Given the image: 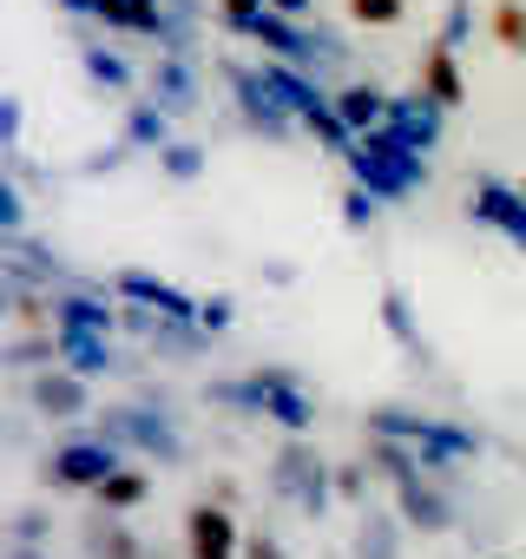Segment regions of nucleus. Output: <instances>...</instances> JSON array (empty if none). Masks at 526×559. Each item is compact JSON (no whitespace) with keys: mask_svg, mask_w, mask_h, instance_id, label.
Segmentation results:
<instances>
[{"mask_svg":"<svg viewBox=\"0 0 526 559\" xmlns=\"http://www.w3.org/2000/svg\"><path fill=\"white\" fill-rule=\"evenodd\" d=\"M198 402L211 415H230V421H263L277 435H310L316 428V389L290 369V362H256L243 376H211L198 389Z\"/></svg>","mask_w":526,"mask_h":559,"instance_id":"1","label":"nucleus"},{"mask_svg":"<svg viewBox=\"0 0 526 559\" xmlns=\"http://www.w3.org/2000/svg\"><path fill=\"white\" fill-rule=\"evenodd\" d=\"M362 435H388V441H408L421 454V467H447L461 474L467 461L487 454V435L454 421V415H434V408H415V402H375L362 415Z\"/></svg>","mask_w":526,"mask_h":559,"instance_id":"2","label":"nucleus"},{"mask_svg":"<svg viewBox=\"0 0 526 559\" xmlns=\"http://www.w3.org/2000/svg\"><path fill=\"white\" fill-rule=\"evenodd\" d=\"M93 428L132 454V461H158V467H191V435H184V415L178 408H158L145 395H119L106 408H93Z\"/></svg>","mask_w":526,"mask_h":559,"instance_id":"3","label":"nucleus"},{"mask_svg":"<svg viewBox=\"0 0 526 559\" xmlns=\"http://www.w3.org/2000/svg\"><path fill=\"white\" fill-rule=\"evenodd\" d=\"M263 493L277 507H290V513H303V520H323L336 507V461H323L316 441L284 435L271 448V461H263Z\"/></svg>","mask_w":526,"mask_h":559,"instance_id":"4","label":"nucleus"},{"mask_svg":"<svg viewBox=\"0 0 526 559\" xmlns=\"http://www.w3.org/2000/svg\"><path fill=\"white\" fill-rule=\"evenodd\" d=\"M349 185L375 191L382 204H408L415 191H428V152H415L388 126H375L349 145Z\"/></svg>","mask_w":526,"mask_h":559,"instance_id":"5","label":"nucleus"},{"mask_svg":"<svg viewBox=\"0 0 526 559\" xmlns=\"http://www.w3.org/2000/svg\"><path fill=\"white\" fill-rule=\"evenodd\" d=\"M211 73H217V86H224V99H230V112H237V126L250 132V139H271V145H290L303 126H297V112L263 86V67L256 60H237V53H224V60H211Z\"/></svg>","mask_w":526,"mask_h":559,"instance_id":"6","label":"nucleus"},{"mask_svg":"<svg viewBox=\"0 0 526 559\" xmlns=\"http://www.w3.org/2000/svg\"><path fill=\"white\" fill-rule=\"evenodd\" d=\"M34 467H40V487H53V493H86V500H93V493L106 487V474L125 467V454H119L99 428H93V435L60 428V441H53Z\"/></svg>","mask_w":526,"mask_h":559,"instance_id":"7","label":"nucleus"},{"mask_svg":"<svg viewBox=\"0 0 526 559\" xmlns=\"http://www.w3.org/2000/svg\"><path fill=\"white\" fill-rule=\"evenodd\" d=\"M388 500L408 520V533H421V539H447L467 526V493L447 467H415L402 487H388Z\"/></svg>","mask_w":526,"mask_h":559,"instance_id":"8","label":"nucleus"},{"mask_svg":"<svg viewBox=\"0 0 526 559\" xmlns=\"http://www.w3.org/2000/svg\"><path fill=\"white\" fill-rule=\"evenodd\" d=\"M21 402H27V415H34L40 428H80V421L93 415V382L53 362V369H40V376L21 382Z\"/></svg>","mask_w":526,"mask_h":559,"instance_id":"9","label":"nucleus"},{"mask_svg":"<svg viewBox=\"0 0 526 559\" xmlns=\"http://www.w3.org/2000/svg\"><path fill=\"white\" fill-rule=\"evenodd\" d=\"M467 217H474L480 230H500L513 250H526V191H519L513 178L474 171V185H467Z\"/></svg>","mask_w":526,"mask_h":559,"instance_id":"10","label":"nucleus"},{"mask_svg":"<svg viewBox=\"0 0 526 559\" xmlns=\"http://www.w3.org/2000/svg\"><path fill=\"white\" fill-rule=\"evenodd\" d=\"M178 546L184 559H237L243 552V526H237V507H217V500H191L184 520H178Z\"/></svg>","mask_w":526,"mask_h":559,"instance_id":"11","label":"nucleus"},{"mask_svg":"<svg viewBox=\"0 0 526 559\" xmlns=\"http://www.w3.org/2000/svg\"><path fill=\"white\" fill-rule=\"evenodd\" d=\"M145 99H158L171 119H191L204 106V67L191 53H152L145 60V80H139Z\"/></svg>","mask_w":526,"mask_h":559,"instance_id":"12","label":"nucleus"},{"mask_svg":"<svg viewBox=\"0 0 526 559\" xmlns=\"http://www.w3.org/2000/svg\"><path fill=\"white\" fill-rule=\"evenodd\" d=\"M112 297H119V304H139V310H158V317H178V323H198V304L171 284V276L139 270V263L112 270Z\"/></svg>","mask_w":526,"mask_h":559,"instance_id":"13","label":"nucleus"},{"mask_svg":"<svg viewBox=\"0 0 526 559\" xmlns=\"http://www.w3.org/2000/svg\"><path fill=\"white\" fill-rule=\"evenodd\" d=\"M349 559H408V520L395 513V500H369V507H356Z\"/></svg>","mask_w":526,"mask_h":559,"instance_id":"14","label":"nucleus"},{"mask_svg":"<svg viewBox=\"0 0 526 559\" xmlns=\"http://www.w3.org/2000/svg\"><path fill=\"white\" fill-rule=\"evenodd\" d=\"M388 132H395L402 145H415V152H428V158H434V145L447 139V106H434L421 86H408V93H395V99H388Z\"/></svg>","mask_w":526,"mask_h":559,"instance_id":"15","label":"nucleus"},{"mask_svg":"<svg viewBox=\"0 0 526 559\" xmlns=\"http://www.w3.org/2000/svg\"><path fill=\"white\" fill-rule=\"evenodd\" d=\"M243 40H250V53H256V60H277V67H297V73H310V21L256 14V21L243 27Z\"/></svg>","mask_w":526,"mask_h":559,"instance_id":"16","label":"nucleus"},{"mask_svg":"<svg viewBox=\"0 0 526 559\" xmlns=\"http://www.w3.org/2000/svg\"><path fill=\"white\" fill-rule=\"evenodd\" d=\"M80 559H152V539L125 526V513H86L80 520Z\"/></svg>","mask_w":526,"mask_h":559,"instance_id":"17","label":"nucleus"},{"mask_svg":"<svg viewBox=\"0 0 526 559\" xmlns=\"http://www.w3.org/2000/svg\"><path fill=\"white\" fill-rule=\"evenodd\" d=\"M53 330H93V336H119V304L106 290H53Z\"/></svg>","mask_w":526,"mask_h":559,"instance_id":"18","label":"nucleus"},{"mask_svg":"<svg viewBox=\"0 0 526 559\" xmlns=\"http://www.w3.org/2000/svg\"><path fill=\"white\" fill-rule=\"evenodd\" d=\"M415 86H421L434 106L461 112V106H467V73H461V53H454V47H441V40H428V47H421V67H415Z\"/></svg>","mask_w":526,"mask_h":559,"instance_id":"19","label":"nucleus"},{"mask_svg":"<svg viewBox=\"0 0 526 559\" xmlns=\"http://www.w3.org/2000/svg\"><path fill=\"white\" fill-rule=\"evenodd\" d=\"M119 139L132 145V152H145V158H158L171 139H178V119L158 106V99H145V93H132V106H125V119H119Z\"/></svg>","mask_w":526,"mask_h":559,"instance_id":"20","label":"nucleus"},{"mask_svg":"<svg viewBox=\"0 0 526 559\" xmlns=\"http://www.w3.org/2000/svg\"><path fill=\"white\" fill-rule=\"evenodd\" d=\"M80 67H86V80L99 86V93H139V80H145V67H132V53H119V47H106V40H80Z\"/></svg>","mask_w":526,"mask_h":559,"instance_id":"21","label":"nucleus"},{"mask_svg":"<svg viewBox=\"0 0 526 559\" xmlns=\"http://www.w3.org/2000/svg\"><path fill=\"white\" fill-rule=\"evenodd\" d=\"M336 93V112H343V126L362 139V132H375V126H388V99L395 93H382L375 80H343V86H330Z\"/></svg>","mask_w":526,"mask_h":559,"instance_id":"22","label":"nucleus"},{"mask_svg":"<svg viewBox=\"0 0 526 559\" xmlns=\"http://www.w3.org/2000/svg\"><path fill=\"white\" fill-rule=\"evenodd\" d=\"M53 336H60V369H73V376H86V382H99V376L119 369L112 336H93V330H53Z\"/></svg>","mask_w":526,"mask_h":559,"instance_id":"23","label":"nucleus"},{"mask_svg":"<svg viewBox=\"0 0 526 559\" xmlns=\"http://www.w3.org/2000/svg\"><path fill=\"white\" fill-rule=\"evenodd\" d=\"M152 493H158L152 467H145V461H125V467H112V474H106V487L93 493V507H99V513H139Z\"/></svg>","mask_w":526,"mask_h":559,"instance_id":"24","label":"nucleus"},{"mask_svg":"<svg viewBox=\"0 0 526 559\" xmlns=\"http://www.w3.org/2000/svg\"><path fill=\"white\" fill-rule=\"evenodd\" d=\"M382 330L395 336V349H402L408 362L434 369V349H428V336H421V323H415V310H408V297H402V290H382Z\"/></svg>","mask_w":526,"mask_h":559,"instance_id":"25","label":"nucleus"},{"mask_svg":"<svg viewBox=\"0 0 526 559\" xmlns=\"http://www.w3.org/2000/svg\"><path fill=\"white\" fill-rule=\"evenodd\" d=\"M60 362V336L53 330H27L14 343H0V369H14V376H40Z\"/></svg>","mask_w":526,"mask_h":559,"instance_id":"26","label":"nucleus"},{"mask_svg":"<svg viewBox=\"0 0 526 559\" xmlns=\"http://www.w3.org/2000/svg\"><path fill=\"white\" fill-rule=\"evenodd\" d=\"M0 546H53V507L47 500H27L0 520Z\"/></svg>","mask_w":526,"mask_h":559,"instance_id":"27","label":"nucleus"},{"mask_svg":"<svg viewBox=\"0 0 526 559\" xmlns=\"http://www.w3.org/2000/svg\"><path fill=\"white\" fill-rule=\"evenodd\" d=\"M487 34H493L500 53L526 60V0H493V8H487Z\"/></svg>","mask_w":526,"mask_h":559,"instance_id":"28","label":"nucleus"},{"mask_svg":"<svg viewBox=\"0 0 526 559\" xmlns=\"http://www.w3.org/2000/svg\"><path fill=\"white\" fill-rule=\"evenodd\" d=\"M152 165H158V178H171V185H198V178H204V165H211V152H204L198 139H171Z\"/></svg>","mask_w":526,"mask_h":559,"instance_id":"29","label":"nucleus"},{"mask_svg":"<svg viewBox=\"0 0 526 559\" xmlns=\"http://www.w3.org/2000/svg\"><path fill=\"white\" fill-rule=\"evenodd\" d=\"M343 8H349V21L369 27V34H388V27L408 21V0H343Z\"/></svg>","mask_w":526,"mask_h":559,"instance_id":"30","label":"nucleus"},{"mask_svg":"<svg viewBox=\"0 0 526 559\" xmlns=\"http://www.w3.org/2000/svg\"><path fill=\"white\" fill-rule=\"evenodd\" d=\"M369 493H375V474H369V461H362V454L336 461V500H343V507H369Z\"/></svg>","mask_w":526,"mask_h":559,"instance_id":"31","label":"nucleus"},{"mask_svg":"<svg viewBox=\"0 0 526 559\" xmlns=\"http://www.w3.org/2000/svg\"><path fill=\"white\" fill-rule=\"evenodd\" d=\"M474 21H480V14H474V0H447V14H441V27H434V40L461 53V47L474 40Z\"/></svg>","mask_w":526,"mask_h":559,"instance_id":"32","label":"nucleus"},{"mask_svg":"<svg viewBox=\"0 0 526 559\" xmlns=\"http://www.w3.org/2000/svg\"><path fill=\"white\" fill-rule=\"evenodd\" d=\"M382 211H388V204H382L375 191H362V185H349V191H343V224H349V230H375V217H382Z\"/></svg>","mask_w":526,"mask_h":559,"instance_id":"33","label":"nucleus"},{"mask_svg":"<svg viewBox=\"0 0 526 559\" xmlns=\"http://www.w3.org/2000/svg\"><path fill=\"white\" fill-rule=\"evenodd\" d=\"M211 14H217V21L243 40V27H250L256 14H271V0H211Z\"/></svg>","mask_w":526,"mask_h":559,"instance_id":"34","label":"nucleus"},{"mask_svg":"<svg viewBox=\"0 0 526 559\" xmlns=\"http://www.w3.org/2000/svg\"><path fill=\"white\" fill-rule=\"evenodd\" d=\"M237 559H290V546H284V533H271V526H243V552Z\"/></svg>","mask_w":526,"mask_h":559,"instance_id":"35","label":"nucleus"},{"mask_svg":"<svg viewBox=\"0 0 526 559\" xmlns=\"http://www.w3.org/2000/svg\"><path fill=\"white\" fill-rule=\"evenodd\" d=\"M198 330H204V336L237 330V304H230V297H204V304H198Z\"/></svg>","mask_w":526,"mask_h":559,"instance_id":"36","label":"nucleus"},{"mask_svg":"<svg viewBox=\"0 0 526 559\" xmlns=\"http://www.w3.org/2000/svg\"><path fill=\"white\" fill-rule=\"evenodd\" d=\"M125 158H139V152H132L125 139H112V145H99V152H86V158H80V171H86V178H99V171H119Z\"/></svg>","mask_w":526,"mask_h":559,"instance_id":"37","label":"nucleus"},{"mask_svg":"<svg viewBox=\"0 0 526 559\" xmlns=\"http://www.w3.org/2000/svg\"><path fill=\"white\" fill-rule=\"evenodd\" d=\"M0 230H27V198L14 191L8 171H0Z\"/></svg>","mask_w":526,"mask_h":559,"instance_id":"38","label":"nucleus"},{"mask_svg":"<svg viewBox=\"0 0 526 559\" xmlns=\"http://www.w3.org/2000/svg\"><path fill=\"white\" fill-rule=\"evenodd\" d=\"M256 276H263L271 290H290V284H297V263H290V257H263V263H256Z\"/></svg>","mask_w":526,"mask_h":559,"instance_id":"39","label":"nucleus"},{"mask_svg":"<svg viewBox=\"0 0 526 559\" xmlns=\"http://www.w3.org/2000/svg\"><path fill=\"white\" fill-rule=\"evenodd\" d=\"M60 8H67L73 21H99V27H112V8H119V0H60Z\"/></svg>","mask_w":526,"mask_h":559,"instance_id":"40","label":"nucleus"},{"mask_svg":"<svg viewBox=\"0 0 526 559\" xmlns=\"http://www.w3.org/2000/svg\"><path fill=\"white\" fill-rule=\"evenodd\" d=\"M21 119H27V106H21L14 93H0V145H14V139H21Z\"/></svg>","mask_w":526,"mask_h":559,"instance_id":"41","label":"nucleus"},{"mask_svg":"<svg viewBox=\"0 0 526 559\" xmlns=\"http://www.w3.org/2000/svg\"><path fill=\"white\" fill-rule=\"evenodd\" d=\"M204 500H217V507H237V500H243V487H237L230 474H211V480H204Z\"/></svg>","mask_w":526,"mask_h":559,"instance_id":"42","label":"nucleus"},{"mask_svg":"<svg viewBox=\"0 0 526 559\" xmlns=\"http://www.w3.org/2000/svg\"><path fill=\"white\" fill-rule=\"evenodd\" d=\"M271 14H284V21H316V0H271Z\"/></svg>","mask_w":526,"mask_h":559,"instance_id":"43","label":"nucleus"},{"mask_svg":"<svg viewBox=\"0 0 526 559\" xmlns=\"http://www.w3.org/2000/svg\"><path fill=\"white\" fill-rule=\"evenodd\" d=\"M165 8H171V14H178L184 27H204V14H211V8H204V0H165Z\"/></svg>","mask_w":526,"mask_h":559,"instance_id":"44","label":"nucleus"},{"mask_svg":"<svg viewBox=\"0 0 526 559\" xmlns=\"http://www.w3.org/2000/svg\"><path fill=\"white\" fill-rule=\"evenodd\" d=\"M0 559H53L47 546H0Z\"/></svg>","mask_w":526,"mask_h":559,"instance_id":"45","label":"nucleus"},{"mask_svg":"<svg viewBox=\"0 0 526 559\" xmlns=\"http://www.w3.org/2000/svg\"><path fill=\"white\" fill-rule=\"evenodd\" d=\"M14 317V284H8V270H0V323Z\"/></svg>","mask_w":526,"mask_h":559,"instance_id":"46","label":"nucleus"},{"mask_svg":"<svg viewBox=\"0 0 526 559\" xmlns=\"http://www.w3.org/2000/svg\"><path fill=\"white\" fill-rule=\"evenodd\" d=\"M519 191H526V178H519Z\"/></svg>","mask_w":526,"mask_h":559,"instance_id":"47","label":"nucleus"}]
</instances>
